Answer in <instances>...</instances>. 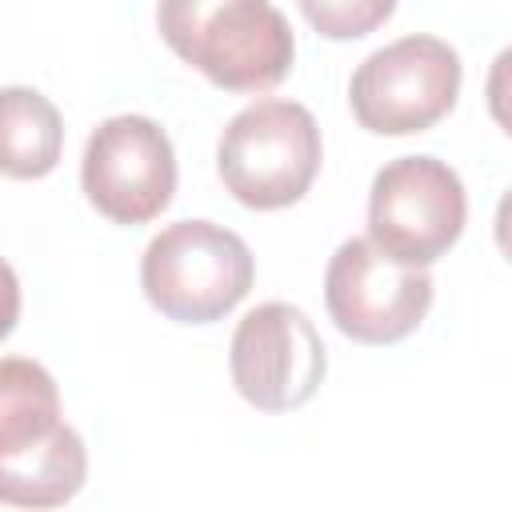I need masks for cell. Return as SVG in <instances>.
Returning a JSON list of instances; mask_svg holds the SVG:
<instances>
[{
    "mask_svg": "<svg viewBox=\"0 0 512 512\" xmlns=\"http://www.w3.org/2000/svg\"><path fill=\"white\" fill-rule=\"evenodd\" d=\"M164 44L224 92H268L296 60V36L272 0H156Z\"/></svg>",
    "mask_w": 512,
    "mask_h": 512,
    "instance_id": "cell-1",
    "label": "cell"
},
{
    "mask_svg": "<svg viewBox=\"0 0 512 512\" xmlns=\"http://www.w3.org/2000/svg\"><path fill=\"white\" fill-rule=\"evenodd\" d=\"M256 260L248 244L212 220H176L160 228L140 256L148 304L176 324L224 320L252 288Z\"/></svg>",
    "mask_w": 512,
    "mask_h": 512,
    "instance_id": "cell-2",
    "label": "cell"
},
{
    "mask_svg": "<svg viewBox=\"0 0 512 512\" xmlns=\"http://www.w3.org/2000/svg\"><path fill=\"white\" fill-rule=\"evenodd\" d=\"M324 160V140L312 112L296 100H256L240 108L216 144L224 188L256 212H276L312 188Z\"/></svg>",
    "mask_w": 512,
    "mask_h": 512,
    "instance_id": "cell-3",
    "label": "cell"
},
{
    "mask_svg": "<svg viewBox=\"0 0 512 512\" xmlns=\"http://www.w3.org/2000/svg\"><path fill=\"white\" fill-rule=\"evenodd\" d=\"M460 76V52L448 40L412 32L360 60L348 84V104L364 132L412 136L456 108Z\"/></svg>",
    "mask_w": 512,
    "mask_h": 512,
    "instance_id": "cell-4",
    "label": "cell"
},
{
    "mask_svg": "<svg viewBox=\"0 0 512 512\" xmlns=\"http://www.w3.org/2000/svg\"><path fill=\"white\" fill-rule=\"evenodd\" d=\"M468 196L456 176L436 156H396L368 188V240L412 268L436 264L464 232Z\"/></svg>",
    "mask_w": 512,
    "mask_h": 512,
    "instance_id": "cell-5",
    "label": "cell"
},
{
    "mask_svg": "<svg viewBox=\"0 0 512 512\" xmlns=\"http://www.w3.org/2000/svg\"><path fill=\"white\" fill-rule=\"evenodd\" d=\"M324 304L348 340L384 348L424 324L432 308V276L384 256L368 236H352L324 268Z\"/></svg>",
    "mask_w": 512,
    "mask_h": 512,
    "instance_id": "cell-6",
    "label": "cell"
},
{
    "mask_svg": "<svg viewBox=\"0 0 512 512\" xmlns=\"http://www.w3.org/2000/svg\"><path fill=\"white\" fill-rule=\"evenodd\" d=\"M228 372L236 392L260 412L304 408L328 372V348L304 308L284 300L256 304L232 332Z\"/></svg>",
    "mask_w": 512,
    "mask_h": 512,
    "instance_id": "cell-7",
    "label": "cell"
},
{
    "mask_svg": "<svg viewBox=\"0 0 512 512\" xmlns=\"http://www.w3.org/2000/svg\"><path fill=\"white\" fill-rule=\"evenodd\" d=\"M88 204L112 224L156 220L176 192V152L152 116H108L92 128L80 160Z\"/></svg>",
    "mask_w": 512,
    "mask_h": 512,
    "instance_id": "cell-8",
    "label": "cell"
},
{
    "mask_svg": "<svg viewBox=\"0 0 512 512\" xmlns=\"http://www.w3.org/2000/svg\"><path fill=\"white\" fill-rule=\"evenodd\" d=\"M60 424L52 372L28 356H0V464L48 444Z\"/></svg>",
    "mask_w": 512,
    "mask_h": 512,
    "instance_id": "cell-9",
    "label": "cell"
},
{
    "mask_svg": "<svg viewBox=\"0 0 512 512\" xmlns=\"http://www.w3.org/2000/svg\"><path fill=\"white\" fill-rule=\"evenodd\" d=\"M88 480V448L72 424L16 460L0 464V504L12 508H56L68 504Z\"/></svg>",
    "mask_w": 512,
    "mask_h": 512,
    "instance_id": "cell-10",
    "label": "cell"
},
{
    "mask_svg": "<svg viewBox=\"0 0 512 512\" xmlns=\"http://www.w3.org/2000/svg\"><path fill=\"white\" fill-rule=\"evenodd\" d=\"M64 120L56 104L24 84L0 88V172L12 180H40L60 164Z\"/></svg>",
    "mask_w": 512,
    "mask_h": 512,
    "instance_id": "cell-11",
    "label": "cell"
},
{
    "mask_svg": "<svg viewBox=\"0 0 512 512\" xmlns=\"http://www.w3.org/2000/svg\"><path fill=\"white\" fill-rule=\"evenodd\" d=\"M296 4L304 20L328 40H360L396 12V0H296Z\"/></svg>",
    "mask_w": 512,
    "mask_h": 512,
    "instance_id": "cell-12",
    "label": "cell"
},
{
    "mask_svg": "<svg viewBox=\"0 0 512 512\" xmlns=\"http://www.w3.org/2000/svg\"><path fill=\"white\" fill-rule=\"evenodd\" d=\"M16 320H20V280L12 264L0 256V340L16 328Z\"/></svg>",
    "mask_w": 512,
    "mask_h": 512,
    "instance_id": "cell-13",
    "label": "cell"
}]
</instances>
